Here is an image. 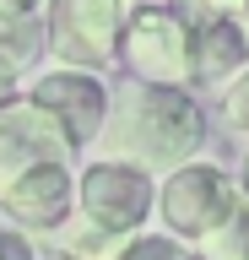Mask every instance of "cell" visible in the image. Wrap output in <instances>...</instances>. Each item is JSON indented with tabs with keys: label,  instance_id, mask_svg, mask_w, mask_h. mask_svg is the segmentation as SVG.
Instances as JSON below:
<instances>
[{
	"label": "cell",
	"instance_id": "cell-1",
	"mask_svg": "<svg viewBox=\"0 0 249 260\" xmlns=\"http://www.w3.org/2000/svg\"><path fill=\"white\" fill-rule=\"evenodd\" d=\"M206 146V114L184 87H147L135 81L109 103V119H103V136L92 146V157H119L147 168L152 179L173 174L184 162L200 157Z\"/></svg>",
	"mask_w": 249,
	"mask_h": 260
},
{
	"label": "cell",
	"instance_id": "cell-2",
	"mask_svg": "<svg viewBox=\"0 0 249 260\" xmlns=\"http://www.w3.org/2000/svg\"><path fill=\"white\" fill-rule=\"evenodd\" d=\"M152 206H157V179L135 162H119V157H87L76 162V222L98 228L109 239H135L147 233L152 222Z\"/></svg>",
	"mask_w": 249,
	"mask_h": 260
},
{
	"label": "cell",
	"instance_id": "cell-3",
	"mask_svg": "<svg viewBox=\"0 0 249 260\" xmlns=\"http://www.w3.org/2000/svg\"><path fill=\"white\" fill-rule=\"evenodd\" d=\"M119 65L147 87H184L190 92V65H195V22L179 6H130L125 38H119Z\"/></svg>",
	"mask_w": 249,
	"mask_h": 260
},
{
	"label": "cell",
	"instance_id": "cell-4",
	"mask_svg": "<svg viewBox=\"0 0 249 260\" xmlns=\"http://www.w3.org/2000/svg\"><path fill=\"white\" fill-rule=\"evenodd\" d=\"M233 201H238V179H233L222 162L195 157V162H184V168H173V174L157 179L152 222H157V233H168L173 244L195 249V244L233 211Z\"/></svg>",
	"mask_w": 249,
	"mask_h": 260
},
{
	"label": "cell",
	"instance_id": "cell-5",
	"mask_svg": "<svg viewBox=\"0 0 249 260\" xmlns=\"http://www.w3.org/2000/svg\"><path fill=\"white\" fill-rule=\"evenodd\" d=\"M125 0H49L44 6V38H49L54 65L70 71H92L103 76L109 65H119V38H125Z\"/></svg>",
	"mask_w": 249,
	"mask_h": 260
},
{
	"label": "cell",
	"instance_id": "cell-6",
	"mask_svg": "<svg viewBox=\"0 0 249 260\" xmlns=\"http://www.w3.org/2000/svg\"><path fill=\"white\" fill-rule=\"evenodd\" d=\"M22 98L27 103H38V109L49 114L54 125L70 136V146L76 152H87V146H98L103 136V119H109V87H103V76H92V71H70V65H49V71H33V76L22 81Z\"/></svg>",
	"mask_w": 249,
	"mask_h": 260
},
{
	"label": "cell",
	"instance_id": "cell-7",
	"mask_svg": "<svg viewBox=\"0 0 249 260\" xmlns=\"http://www.w3.org/2000/svg\"><path fill=\"white\" fill-rule=\"evenodd\" d=\"M44 162H76L70 136L38 103H27V98L0 103V195L11 190L22 174L44 168Z\"/></svg>",
	"mask_w": 249,
	"mask_h": 260
},
{
	"label": "cell",
	"instance_id": "cell-8",
	"mask_svg": "<svg viewBox=\"0 0 249 260\" xmlns=\"http://www.w3.org/2000/svg\"><path fill=\"white\" fill-rule=\"evenodd\" d=\"M6 222L22 233H60L76 211V162H44L0 195Z\"/></svg>",
	"mask_w": 249,
	"mask_h": 260
},
{
	"label": "cell",
	"instance_id": "cell-9",
	"mask_svg": "<svg viewBox=\"0 0 249 260\" xmlns=\"http://www.w3.org/2000/svg\"><path fill=\"white\" fill-rule=\"evenodd\" d=\"M195 22V65H190V87H228L238 71H249V22L238 11H211L200 6Z\"/></svg>",
	"mask_w": 249,
	"mask_h": 260
},
{
	"label": "cell",
	"instance_id": "cell-10",
	"mask_svg": "<svg viewBox=\"0 0 249 260\" xmlns=\"http://www.w3.org/2000/svg\"><path fill=\"white\" fill-rule=\"evenodd\" d=\"M44 49H49L44 16L22 11V6H11V0H0V71L22 81L38 60H44Z\"/></svg>",
	"mask_w": 249,
	"mask_h": 260
},
{
	"label": "cell",
	"instance_id": "cell-11",
	"mask_svg": "<svg viewBox=\"0 0 249 260\" xmlns=\"http://www.w3.org/2000/svg\"><path fill=\"white\" fill-rule=\"evenodd\" d=\"M195 260H249V195L238 190L233 211L195 244Z\"/></svg>",
	"mask_w": 249,
	"mask_h": 260
},
{
	"label": "cell",
	"instance_id": "cell-12",
	"mask_svg": "<svg viewBox=\"0 0 249 260\" xmlns=\"http://www.w3.org/2000/svg\"><path fill=\"white\" fill-rule=\"evenodd\" d=\"M54 239H60V249H65L70 260H114L119 255V239H109V233H98V228L76 222V217H70Z\"/></svg>",
	"mask_w": 249,
	"mask_h": 260
},
{
	"label": "cell",
	"instance_id": "cell-13",
	"mask_svg": "<svg viewBox=\"0 0 249 260\" xmlns=\"http://www.w3.org/2000/svg\"><path fill=\"white\" fill-rule=\"evenodd\" d=\"M217 119H222V130H228V136H249V71H238V76L222 87Z\"/></svg>",
	"mask_w": 249,
	"mask_h": 260
},
{
	"label": "cell",
	"instance_id": "cell-14",
	"mask_svg": "<svg viewBox=\"0 0 249 260\" xmlns=\"http://www.w3.org/2000/svg\"><path fill=\"white\" fill-rule=\"evenodd\" d=\"M114 260H195V249H184V244H173L168 233H135V239L119 244Z\"/></svg>",
	"mask_w": 249,
	"mask_h": 260
},
{
	"label": "cell",
	"instance_id": "cell-15",
	"mask_svg": "<svg viewBox=\"0 0 249 260\" xmlns=\"http://www.w3.org/2000/svg\"><path fill=\"white\" fill-rule=\"evenodd\" d=\"M0 260H38V244H33V233H22V228L0 222Z\"/></svg>",
	"mask_w": 249,
	"mask_h": 260
},
{
	"label": "cell",
	"instance_id": "cell-16",
	"mask_svg": "<svg viewBox=\"0 0 249 260\" xmlns=\"http://www.w3.org/2000/svg\"><path fill=\"white\" fill-rule=\"evenodd\" d=\"M11 98H22V81H17V76H6V71H0V103H11Z\"/></svg>",
	"mask_w": 249,
	"mask_h": 260
},
{
	"label": "cell",
	"instance_id": "cell-17",
	"mask_svg": "<svg viewBox=\"0 0 249 260\" xmlns=\"http://www.w3.org/2000/svg\"><path fill=\"white\" fill-rule=\"evenodd\" d=\"M200 6H211V11H244V0H200Z\"/></svg>",
	"mask_w": 249,
	"mask_h": 260
},
{
	"label": "cell",
	"instance_id": "cell-18",
	"mask_svg": "<svg viewBox=\"0 0 249 260\" xmlns=\"http://www.w3.org/2000/svg\"><path fill=\"white\" fill-rule=\"evenodd\" d=\"M238 190L249 195V146H244V162H238Z\"/></svg>",
	"mask_w": 249,
	"mask_h": 260
},
{
	"label": "cell",
	"instance_id": "cell-19",
	"mask_svg": "<svg viewBox=\"0 0 249 260\" xmlns=\"http://www.w3.org/2000/svg\"><path fill=\"white\" fill-rule=\"evenodd\" d=\"M11 6H22V11H38V16H44V6H49V0H11Z\"/></svg>",
	"mask_w": 249,
	"mask_h": 260
},
{
	"label": "cell",
	"instance_id": "cell-20",
	"mask_svg": "<svg viewBox=\"0 0 249 260\" xmlns=\"http://www.w3.org/2000/svg\"><path fill=\"white\" fill-rule=\"evenodd\" d=\"M125 6H152V0H125Z\"/></svg>",
	"mask_w": 249,
	"mask_h": 260
},
{
	"label": "cell",
	"instance_id": "cell-21",
	"mask_svg": "<svg viewBox=\"0 0 249 260\" xmlns=\"http://www.w3.org/2000/svg\"><path fill=\"white\" fill-rule=\"evenodd\" d=\"M238 16H244V22H249V0H244V11H238Z\"/></svg>",
	"mask_w": 249,
	"mask_h": 260
}]
</instances>
